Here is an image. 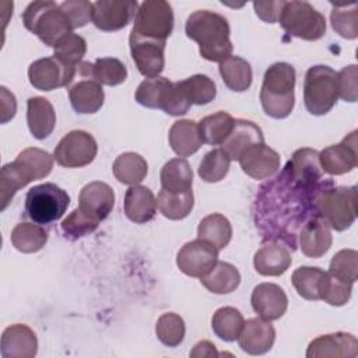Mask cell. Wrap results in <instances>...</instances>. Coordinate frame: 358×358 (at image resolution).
<instances>
[{"instance_id": "cell-52", "label": "cell", "mask_w": 358, "mask_h": 358, "mask_svg": "<svg viewBox=\"0 0 358 358\" xmlns=\"http://www.w3.org/2000/svg\"><path fill=\"white\" fill-rule=\"evenodd\" d=\"M351 291H352V284L344 282L329 274V281L322 299L329 305L343 306L350 301Z\"/></svg>"}, {"instance_id": "cell-13", "label": "cell", "mask_w": 358, "mask_h": 358, "mask_svg": "<svg viewBox=\"0 0 358 358\" xmlns=\"http://www.w3.org/2000/svg\"><path fill=\"white\" fill-rule=\"evenodd\" d=\"M98 152L95 138L84 130L67 133L55 148V159L64 168H81L90 165Z\"/></svg>"}, {"instance_id": "cell-53", "label": "cell", "mask_w": 358, "mask_h": 358, "mask_svg": "<svg viewBox=\"0 0 358 358\" xmlns=\"http://www.w3.org/2000/svg\"><path fill=\"white\" fill-rule=\"evenodd\" d=\"M284 1H255L253 7L257 17L268 24L278 21Z\"/></svg>"}, {"instance_id": "cell-20", "label": "cell", "mask_w": 358, "mask_h": 358, "mask_svg": "<svg viewBox=\"0 0 358 358\" xmlns=\"http://www.w3.org/2000/svg\"><path fill=\"white\" fill-rule=\"evenodd\" d=\"M358 355V340L351 333H331L312 340L306 350L308 358H355Z\"/></svg>"}, {"instance_id": "cell-30", "label": "cell", "mask_w": 358, "mask_h": 358, "mask_svg": "<svg viewBox=\"0 0 358 358\" xmlns=\"http://www.w3.org/2000/svg\"><path fill=\"white\" fill-rule=\"evenodd\" d=\"M27 123L31 134L43 140L49 137L56 124V113L52 103L42 96H32L27 101Z\"/></svg>"}, {"instance_id": "cell-37", "label": "cell", "mask_w": 358, "mask_h": 358, "mask_svg": "<svg viewBox=\"0 0 358 358\" xmlns=\"http://www.w3.org/2000/svg\"><path fill=\"white\" fill-rule=\"evenodd\" d=\"M115 178L124 185H138L148 172L147 161L137 152H123L113 162Z\"/></svg>"}, {"instance_id": "cell-41", "label": "cell", "mask_w": 358, "mask_h": 358, "mask_svg": "<svg viewBox=\"0 0 358 358\" xmlns=\"http://www.w3.org/2000/svg\"><path fill=\"white\" fill-rule=\"evenodd\" d=\"M243 323V316L238 309L232 306H224L217 309L213 315L211 327L215 336L221 340L235 341L241 334Z\"/></svg>"}, {"instance_id": "cell-11", "label": "cell", "mask_w": 358, "mask_h": 358, "mask_svg": "<svg viewBox=\"0 0 358 358\" xmlns=\"http://www.w3.org/2000/svg\"><path fill=\"white\" fill-rule=\"evenodd\" d=\"M173 29V11L168 1L147 0L138 6L131 32L157 41H166Z\"/></svg>"}, {"instance_id": "cell-49", "label": "cell", "mask_w": 358, "mask_h": 358, "mask_svg": "<svg viewBox=\"0 0 358 358\" xmlns=\"http://www.w3.org/2000/svg\"><path fill=\"white\" fill-rule=\"evenodd\" d=\"M98 222L84 215L78 208L73 210L60 224L64 236L70 241H77L83 236L92 234L98 228Z\"/></svg>"}, {"instance_id": "cell-26", "label": "cell", "mask_w": 358, "mask_h": 358, "mask_svg": "<svg viewBox=\"0 0 358 358\" xmlns=\"http://www.w3.org/2000/svg\"><path fill=\"white\" fill-rule=\"evenodd\" d=\"M262 143H264V136L257 124L250 120L235 119L231 134L221 145L231 161H239V158L248 148Z\"/></svg>"}, {"instance_id": "cell-47", "label": "cell", "mask_w": 358, "mask_h": 358, "mask_svg": "<svg viewBox=\"0 0 358 358\" xmlns=\"http://www.w3.org/2000/svg\"><path fill=\"white\" fill-rule=\"evenodd\" d=\"M329 274L344 281L354 284L358 277V253L354 249H343L337 252L329 267Z\"/></svg>"}, {"instance_id": "cell-25", "label": "cell", "mask_w": 358, "mask_h": 358, "mask_svg": "<svg viewBox=\"0 0 358 358\" xmlns=\"http://www.w3.org/2000/svg\"><path fill=\"white\" fill-rule=\"evenodd\" d=\"M38 351V340L27 324H11L1 334L3 358H34Z\"/></svg>"}, {"instance_id": "cell-31", "label": "cell", "mask_w": 358, "mask_h": 358, "mask_svg": "<svg viewBox=\"0 0 358 358\" xmlns=\"http://www.w3.org/2000/svg\"><path fill=\"white\" fill-rule=\"evenodd\" d=\"M169 145L179 157H189L199 151L203 144L199 123L190 119L175 122L169 129Z\"/></svg>"}, {"instance_id": "cell-45", "label": "cell", "mask_w": 358, "mask_h": 358, "mask_svg": "<svg viewBox=\"0 0 358 358\" xmlns=\"http://www.w3.org/2000/svg\"><path fill=\"white\" fill-rule=\"evenodd\" d=\"M231 159L222 148L208 151L199 165V176L207 183L222 180L229 171Z\"/></svg>"}, {"instance_id": "cell-3", "label": "cell", "mask_w": 358, "mask_h": 358, "mask_svg": "<svg viewBox=\"0 0 358 358\" xmlns=\"http://www.w3.org/2000/svg\"><path fill=\"white\" fill-rule=\"evenodd\" d=\"M53 158L48 151L29 147L6 165L0 172V210L4 211L14 194L32 180L46 178L53 168Z\"/></svg>"}, {"instance_id": "cell-4", "label": "cell", "mask_w": 358, "mask_h": 358, "mask_svg": "<svg viewBox=\"0 0 358 358\" xmlns=\"http://www.w3.org/2000/svg\"><path fill=\"white\" fill-rule=\"evenodd\" d=\"M295 69L284 62L271 64L263 77L260 102L266 115L274 119L287 117L295 105Z\"/></svg>"}, {"instance_id": "cell-16", "label": "cell", "mask_w": 358, "mask_h": 358, "mask_svg": "<svg viewBox=\"0 0 358 358\" xmlns=\"http://www.w3.org/2000/svg\"><path fill=\"white\" fill-rule=\"evenodd\" d=\"M92 4V22L98 29L106 32L117 31L129 25L138 10L136 0H99Z\"/></svg>"}, {"instance_id": "cell-34", "label": "cell", "mask_w": 358, "mask_h": 358, "mask_svg": "<svg viewBox=\"0 0 358 358\" xmlns=\"http://www.w3.org/2000/svg\"><path fill=\"white\" fill-rule=\"evenodd\" d=\"M200 282L213 294H229L241 284V274L231 263L218 260L215 266L200 278Z\"/></svg>"}, {"instance_id": "cell-27", "label": "cell", "mask_w": 358, "mask_h": 358, "mask_svg": "<svg viewBox=\"0 0 358 358\" xmlns=\"http://www.w3.org/2000/svg\"><path fill=\"white\" fill-rule=\"evenodd\" d=\"M292 263L289 250L280 242L268 241L255 255L253 266L262 275H281Z\"/></svg>"}, {"instance_id": "cell-28", "label": "cell", "mask_w": 358, "mask_h": 358, "mask_svg": "<svg viewBox=\"0 0 358 358\" xmlns=\"http://www.w3.org/2000/svg\"><path fill=\"white\" fill-rule=\"evenodd\" d=\"M288 175L298 183L313 185L320 180L323 169L320 165L319 151L313 148H299L284 168Z\"/></svg>"}, {"instance_id": "cell-17", "label": "cell", "mask_w": 358, "mask_h": 358, "mask_svg": "<svg viewBox=\"0 0 358 358\" xmlns=\"http://www.w3.org/2000/svg\"><path fill=\"white\" fill-rule=\"evenodd\" d=\"M129 43H130L131 57L138 71L147 78L158 77L162 73L165 66V57H164L165 42L138 36L130 32Z\"/></svg>"}, {"instance_id": "cell-22", "label": "cell", "mask_w": 358, "mask_h": 358, "mask_svg": "<svg viewBox=\"0 0 358 358\" xmlns=\"http://www.w3.org/2000/svg\"><path fill=\"white\" fill-rule=\"evenodd\" d=\"M239 164L248 176L256 180L268 179L280 169V155L264 143L255 144L242 154Z\"/></svg>"}, {"instance_id": "cell-10", "label": "cell", "mask_w": 358, "mask_h": 358, "mask_svg": "<svg viewBox=\"0 0 358 358\" xmlns=\"http://www.w3.org/2000/svg\"><path fill=\"white\" fill-rule=\"evenodd\" d=\"M70 204V196L55 183H42L31 187L25 196V213L39 225L62 218Z\"/></svg>"}, {"instance_id": "cell-42", "label": "cell", "mask_w": 358, "mask_h": 358, "mask_svg": "<svg viewBox=\"0 0 358 358\" xmlns=\"http://www.w3.org/2000/svg\"><path fill=\"white\" fill-rule=\"evenodd\" d=\"M330 22L333 29L345 39H355L358 36V8L355 3L331 4Z\"/></svg>"}, {"instance_id": "cell-21", "label": "cell", "mask_w": 358, "mask_h": 358, "mask_svg": "<svg viewBox=\"0 0 358 358\" xmlns=\"http://www.w3.org/2000/svg\"><path fill=\"white\" fill-rule=\"evenodd\" d=\"M253 310L264 320L280 319L288 306V298L284 289L273 282H262L253 288L250 296Z\"/></svg>"}, {"instance_id": "cell-55", "label": "cell", "mask_w": 358, "mask_h": 358, "mask_svg": "<svg viewBox=\"0 0 358 358\" xmlns=\"http://www.w3.org/2000/svg\"><path fill=\"white\" fill-rule=\"evenodd\" d=\"M218 352H217V348L213 343L207 341V340H203V341H199L193 350L190 351V357H194V358H203V357H217Z\"/></svg>"}, {"instance_id": "cell-1", "label": "cell", "mask_w": 358, "mask_h": 358, "mask_svg": "<svg viewBox=\"0 0 358 358\" xmlns=\"http://www.w3.org/2000/svg\"><path fill=\"white\" fill-rule=\"evenodd\" d=\"M331 185V180H319L313 185L298 183L284 169L273 183L260 189L256 199V225L270 241L284 239L294 249L296 231L301 224L303 227L309 218L319 215L317 197Z\"/></svg>"}, {"instance_id": "cell-32", "label": "cell", "mask_w": 358, "mask_h": 358, "mask_svg": "<svg viewBox=\"0 0 358 358\" xmlns=\"http://www.w3.org/2000/svg\"><path fill=\"white\" fill-rule=\"evenodd\" d=\"M291 281L302 298L308 301H319L323 298L329 281V273L319 267L301 266L292 273Z\"/></svg>"}, {"instance_id": "cell-24", "label": "cell", "mask_w": 358, "mask_h": 358, "mask_svg": "<svg viewBox=\"0 0 358 358\" xmlns=\"http://www.w3.org/2000/svg\"><path fill=\"white\" fill-rule=\"evenodd\" d=\"M331 242L330 227L320 215L309 218L299 231L301 250L308 257H322L330 249Z\"/></svg>"}, {"instance_id": "cell-7", "label": "cell", "mask_w": 358, "mask_h": 358, "mask_svg": "<svg viewBox=\"0 0 358 358\" xmlns=\"http://www.w3.org/2000/svg\"><path fill=\"white\" fill-rule=\"evenodd\" d=\"M337 98V73L324 64L312 66L303 80V103L308 112L315 116L326 115Z\"/></svg>"}, {"instance_id": "cell-36", "label": "cell", "mask_w": 358, "mask_h": 358, "mask_svg": "<svg viewBox=\"0 0 358 358\" xmlns=\"http://www.w3.org/2000/svg\"><path fill=\"white\" fill-rule=\"evenodd\" d=\"M197 236L199 239H203L221 250L229 243L232 238L231 222L222 214H210L200 221L197 228Z\"/></svg>"}, {"instance_id": "cell-23", "label": "cell", "mask_w": 358, "mask_h": 358, "mask_svg": "<svg viewBox=\"0 0 358 358\" xmlns=\"http://www.w3.org/2000/svg\"><path fill=\"white\" fill-rule=\"evenodd\" d=\"M275 340V330L268 320L252 317L243 323L238 344L242 351L250 355H262L271 350Z\"/></svg>"}, {"instance_id": "cell-50", "label": "cell", "mask_w": 358, "mask_h": 358, "mask_svg": "<svg viewBox=\"0 0 358 358\" xmlns=\"http://www.w3.org/2000/svg\"><path fill=\"white\" fill-rule=\"evenodd\" d=\"M357 77V64L345 66L337 73V94L345 102H355L358 99Z\"/></svg>"}, {"instance_id": "cell-2", "label": "cell", "mask_w": 358, "mask_h": 358, "mask_svg": "<svg viewBox=\"0 0 358 358\" xmlns=\"http://www.w3.org/2000/svg\"><path fill=\"white\" fill-rule=\"evenodd\" d=\"M185 31L192 41L199 43L203 59L221 63L232 56L231 29L224 15L210 10H197L187 17Z\"/></svg>"}, {"instance_id": "cell-40", "label": "cell", "mask_w": 358, "mask_h": 358, "mask_svg": "<svg viewBox=\"0 0 358 358\" xmlns=\"http://www.w3.org/2000/svg\"><path fill=\"white\" fill-rule=\"evenodd\" d=\"M193 204L194 197L192 190L185 193H171L165 189H161L157 199V207L159 213L168 220H183L190 214Z\"/></svg>"}, {"instance_id": "cell-33", "label": "cell", "mask_w": 358, "mask_h": 358, "mask_svg": "<svg viewBox=\"0 0 358 358\" xmlns=\"http://www.w3.org/2000/svg\"><path fill=\"white\" fill-rule=\"evenodd\" d=\"M161 186L171 193H185L192 190L193 172L185 158L169 159L161 169Z\"/></svg>"}, {"instance_id": "cell-46", "label": "cell", "mask_w": 358, "mask_h": 358, "mask_svg": "<svg viewBox=\"0 0 358 358\" xmlns=\"http://www.w3.org/2000/svg\"><path fill=\"white\" fill-rule=\"evenodd\" d=\"M185 331L183 319L173 312L162 313L155 324L157 337L166 347H178L185 338Z\"/></svg>"}, {"instance_id": "cell-35", "label": "cell", "mask_w": 358, "mask_h": 358, "mask_svg": "<svg viewBox=\"0 0 358 358\" xmlns=\"http://www.w3.org/2000/svg\"><path fill=\"white\" fill-rule=\"evenodd\" d=\"M220 74L224 84L235 92L246 91L252 84V67L239 56H229L220 63Z\"/></svg>"}, {"instance_id": "cell-54", "label": "cell", "mask_w": 358, "mask_h": 358, "mask_svg": "<svg viewBox=\"0 0 358 358\" xmlns=\"http://www.w3.org/2000/svg\"><path fill=\"white\" fill-rule=\"evenodd\" d=\"M0 98H1V117L0 122L4 124L11 120L17 110V101L13 92H10L6 87H0Z\"/></svg>"}, {"instance_id": "cell-15", "label": "cell", "mask_w": 358, "mask_h": 358, "mask_svg": "<svg viewBox=\"0 0 358 358\" xmlns=\"http://www.w3.org/2000/svg\"><path fill=\"white\" fill-rule=\"evenodd\" d=\"M218 262V249L203 239L185 243L176 256V264L182 273L201 278Z\"/></svg>"}, {"instance_id": "cell-8", "label": "cell", "mask_w": 358, "mask_h": 358, "mask_svg": "<svg viewBox=\"0 0 358 358\" xmlns=\"http://www.w3.org/2000/svg\"><path fill=\"white\" fill-rule=\"evenodd\" d=\"M317 214L336 231H345L357 218V186L326 187L317 197Z\"/></svg>"}, {"instance_id": "cell-39", "label": "cell", "mask_w": 358, "mask_h": 358, "mask_svg": "<svg viewBox=\"0 0 358 358\" xmlns=\"http://www.w3.org/2000/svg\"><path fill=\"white\" fill-rule=\"evenodd\" d=\"M13 246L22 253H35L48 242V232L38 224L20 222L11 231Z\"/></svg>"}, {"instance_id": "cell-12", "label": "cell", "mask_w": 358, "mask_h": 358, "mask_svg": "<svg viewBox=\"0 0 358 358\" xmlns=\"http://www.w3.org/2000/svg\"><path fill=\"white\" fill-rule=\"evenodd\" d=\"M69 96L70 103L77 113H95L102 108L105 94L102 84H99L91 74L90 62H81L77 66L76 77L69 85Z\"/></svg>"}, {"instance_id": "cell-48", "label": "cell", "mask_w": 358, "mask_h": 358, "mask_svg": "<svg viewBox=\"0 0 358 358\" xmlns=\"http://www.w3.org/2000/svg\"><path fill=\"white\" fill-rule=\"evenodd\" d=\"M53 49H55L53 56H56L57 59H60L62 62L70 66L77 67L81 63V59L85 56L87 42L78 34L71 32L66 35L62 41H59Z\"/></svg>"}, {"instance_id": "cell-44", "label": "cell", "mask_w": 358, "mask_h": 358, "mask_svg": "<svg viewBox=\"0 0 358 358\" xmlns=\"http://www.w3.org/2000/svg\"><path fill=\"white\" fill-rule=\"evenodd\" d=\"M92 77L102 85L115 87L126 81L127 70L126 66L115 57H99L91 63Z\"/></svg>"}, {"instance_id": "cell-14", "label": "cell", "mask_w": 358, "mask_h": 358, "mask_svg": "<svg viewBox=\"0 0 358 358\" xmlns=\"http://www.w3.org/2000/svg\"><path fill=\"white\" fill-rule=\"evenodd\" d=\"M77 67L70 66L56 56L38 59L28 67V78L34 88L39 91H52L60 87H69L76 77Z\"/></svg>"}, {"instance_id": "cell-19", "label": "cell", "mask_w": 358, "mask_h": 358, "mask_svg": "<svg viewBox=\"0 0 358 358\" xmlns=\"http://www.w3.org/2000/svg\"><path fill=\"white\" fill-rule=\"evenodd\" d=\"M115 193L113 189L101 180L87 183L78 196V210L95 222L103 221L113 210Z\"/></svg>"}, {"instance_id": "cell-5", "label": "cell", "mask_w": 358, "mask_h": 358, "mask_svg": "<svg viewBox=\"0 0 358 358\" xmlns=\"http://www.w3.org/2000/svg\"><path fill=\"white\" fill-rule=\"evenodd\" d=\"M22 22L46 46L55 48L59 41L73 32V25L60 4L55 1H32L22 13Z\"/></svg>"}, {"instance_id": "cell-38", "label": "cell", "mask_w": 358, "mask_h": 358, "mask_svg": "<svg viewBox=\"0 0 358 358\" xmlns=\"http://www.w3.org/2000/svg\"><path fill=\"white\" fill-rule=\"evenodd\" d=\"M235 119L224 110H218L213 115L203 117L199 123V130L203 143L218 145L225 141L234 129Z\"/></svg>"}, {"instance_id": "cell-6", "label": "cell", "mask_w": 358, "mask_h": 358, "mask_svg": "<svg viewBox=\"0 0 358 358\" xmlns=\"http://www.w3.org/2000/svg\"><path fill=\"white\" fill-rule=\"evenodd\" d=\"M136 101L151 109H162L171 116L185 115L192 103L186 98L179 81L172 83L165 77L145 78L136 90Z\"/></svg>"}, {"instance_id": "cell-9", "label": "cell", "mask_w": 358, "mask_h": 358, "mask_svg": "<svg viewBox=\"0 0 358 358\" xmlns=\"http://www.w3.org/2000/svg\"><path fill=\"white\" fill-rule=\"evenodd\" d=\"M280 25L291 36L317 41L326 34V18L308 1H284Z\"/></svg>"}, {"instance_id": "cell-51", "label": "cell", "mask_w": 358, "mask_h": 358, "mask_svg": "<svg viewBox=\"0 0 358 358\" xmlns=\"http://www.w3.org/2000/svg\"><path fill=\"white\" fill-rule=\"evenodd\" d=\"M60 7L64 10L67 17L71 21L73 29L81 28L87 25L90 21H92V11L94 4L84 0H70L60 3Z\"/></svg>"}, {"instance_id": "cell-43", "label": "cell", "mask_w": 358, "mask_h": 358, "mask_svg": "<svg viewBox=\"0 0 358 358\" xmlns=\"http://www.w3.org/2000/svg\"><path fill=\"white\" fill-rule=\"evenodd\" d=\"M179 84L189 102L194 105H207L217 95L215 83L204 74H194Z\"/></svg>"}, {"instance_id": "cell-29", "label": "cell", "mask_w": 358, "mask_h": 358, "mask_svg": "<svg viewBox=\"0 0 358 358\" xmlns=\"http://www.w3.org/2000/svg\"><path fill=\"white\" fill-rule=\"evenodd\" d=\"M124 213L136 224L151 221L157 213V199L154 193L141 185H133L124 194Z\"/></svg>"}, {"instance_id": "cell-18", "label": "cell", "mask_w": 358, "mask_h": 358, "mask_svg": "<svg viewBox=\"0 0 358 358\" xmlns=\"http://www.w3.org/2000/svg\"><path fill=\"white\" fill-rule=\"evenodd\" d=\"M323 172L329 175H344L358 165L357 130L351 131L341 143L326 147L319 152Z\"/></svg>"}]
</instances>
